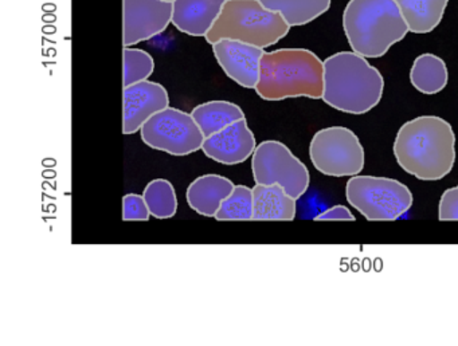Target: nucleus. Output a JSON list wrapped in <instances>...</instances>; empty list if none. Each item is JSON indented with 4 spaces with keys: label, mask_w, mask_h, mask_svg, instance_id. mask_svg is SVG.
Listing matches in <instances>:
<instances>
[{
    "label": "nucleus",
    "mask_w": 458,
    "mask_h": 346,
    "mask_svg": "<svg viewBox=\"0 0 458 346\" xmlns=\"http://www.w3.org/2000/svg\"><path fill=\"white\" fill-rule=\"evenodd\" d=\"M347 201L369 222H391L403 216L412 204L406 185L395 179L352 176L345 187Z\"/></svg>",
    "instance_id": "obj_6"
},
{
    "label": "nucleus",
    "mask_w": 458,
    "mask_h": 346,
    "mask_svg": "<svg viewBox=\"0 0 458 346\" xmlns=\"http://www.w3.org/2000/svg\"><path fill=\"white\" fill-rule=\"evenodd\" d=\"M235 185L232 180L219 174H205L187 188L189 206L203 216H216L222 201L229 198Z\"/></svg>",
    "instance_id": "obj_15"
},
{
    "label": "nucleus",
    "mask_w": 458,
    "mask_h": 346,
    "mask_svg": "<svg viewBox=\"0 0 458 346\" xmlns=\"http://www.w3.org/2000/svg\"><path fill=\"white\" fill-rule=\"evenodd\" d=\"M191 115L206 139L245 118L242 109L229 101H210L198 105Z\"/></svg>",
    "instance_id": "obj_18"
},
{
    "label": "nucleus",
    "mask_w": 458,
    "mask_h": 346,
    "mask_svg": "<svg viewBox=\"0 0 458 346\" xmlns=\"http://www.w3.org/2000/svg\"><path fill=\"white\" fill-rule=\"evenodd\" d=\"M211 46L214 56L227 77L242 88L256 89L264 48L232 39L218 40Z\"/></svg>",
    "instance_id": "obj_12"
},
{
    "label": "nucleus",
    "mask_w": 458,
    "mask_h": 346,
    "mask_svg": "<svg viewBox=\"0 0 458 346\" xmlns=\"http://www.w3.org/2000/svg\"><path fill=\"white\" fill-rule=\"evenodd\" d=\"M343 27L352 51L366 58L385 55L410 31L395 0H350Z\"/></svg>",
    "instance_id": "obj_4"
},
{
    "label": "nucleus",
    "mask_w": 458,
    "mask_h": 346,
    "mask_svg": "<svg viewBox=\"0 0 458 346\" xmlns=\"http://www.w3.org/2000/svg\"><path fill=\"white\" fill-rule=\"evenodd\" d=\"M170 104L167 90L160 83L143 80L123 91V131L133 134L157 113Z\"/></svg>",
    "instance_id": "obj_11"
},
{
    "label": "nucleus",
    "mask_w": 458,
    "mask_h": 346,
    "mask_svg": "<svg viewBox=\"0 0 458 346\" xmlns=\"http://www.w3.org/2000/svg\"><path fill=\"white\" fill-rule=\"evenodd\" d=\"M410 80L420 93L428 96L439 93L449 80L446 63L434 54H422L412 63Z\"/></svg>",
    "instance_id": "obj_19"
},
{
    "label": "nucleus",
    "mask_w": 458,
    "mask_h": 346,
    "mask_svg": "<svg viewBox=\"0 0 458 346\" xmlns=\"http://www.w3.org/2000/svg\"><path fill=\"white\" fill-rule=\"evenodd\" d=\"M256 91L267 101L296 97L323 98L324 62L305 48H280L265 53Z\"/></svg>",
    "instance_id": "obj_3"
},
{
    "label": "nucleus",
    "mask_w": 458,
    "mask_h": 346,
    "mask_svg": "<svg viewBox=\"0 0 458 346\" xmlns=\"http://www.w3.org/2000/svg\"><path fill=\"white\" fill-rule=\"evenodd\" d=\"M165 2L174 3V2H175V0H165Z\"/></svg>",
    "instance_id": "obj_27"
},
{
    "label": "nucleus",
    "mask_w": 458,
    "mask_h": 346,
    "mask_svg": "<svg viewBox=\"0 0 458 346\" xmlns=\"http://www.w3.org/2000/svg\"><path fill=\"white\" fill-rule=\"evenodd\" d=\"M410 31L428 34L442 21L449 0H395Z\"/></svg>",
    "instance_id": "obj_17"
},
{
    "label": "nucleus",
    "mask_w": 458,
    "mask_h": 346,
    "mask_svg": "<svg viewBox=\"0 0 458 346\" xmlns=\"http://www.w3.org/2000/svg\"><path fill=\"white\" fill-rule=\"evenodd\" d=\"M383 89L379 70L355 51H342L324 61L323 99L334 109L364 114L379 104Z\"/></svg>",
    "instance_id": "obj_2"
},
{
    "label": "nucleus",
    "mask_w": 458,
    "mask_h": 346,
    "mask_svg": "<svg viewBox=\"0 0 458 346\" xmlns=\"http://www.w3.org/2000/svg\"><path fill=\"white\" fill-rule=\"evenodd\" d=\"M296 216V198L280 184H256L253 188V220H284Z\"/></svg>",
    "instance_id": "obj_16"
},
{
    "label": "nucleus",
    "mask_w": 458,
    "mask_h": 346,
    "mask_svg": "<svg viewBox=\"0 0 458 346\" xmlns=\"http://www.w3.org/2000/svg\"><path fill=\"white\" fill-rule=\"evenodd\" d=\"M316 222H328V220H347V222H353L355 216L352 212L345 206H335L332 208L327 209L323 214L318 215L315 217Z\"/></svg>",
    "instance_id": "obj_26"
},
{
    "label": "nucleus",
    "mask_w": 458,
    "mask_h": 346,
    "mask_svg": "<svg viewBox=\"0 0 458 346\" xmlns=\"http://www.w3.org/2000/svg\"><path fill=\"white\" fill-rule=\"evenodd\" d=\"M256 148V139L245 118L208 137L202 145V150L208 158L226 165L248 160Z\"/></svg>",
    "instance_id": "obj_13"
},
{
    "label": "nucleus",
    "mask_w": 458,
    "mask_h": 346,
    "mask_svg": "<svg viewBox=\"0 0 458 346\" xmlns=\"http://www.w3.org/2000/svg\"><path fill=\"white\" fill-rule=\"evenodd\" d=\"M149 215L144 196L130 193L123 198V220L125 222H147Z\"/></svg>",
    "instance_id": "obj_24"
},
{
    "label": "nucleus",
    "mask_w": 458,
    "mask_h": 346,
    "mask_svg": "<svg viewBox=\"0 0 458 346\" xmlns=\"http://www.w3.org/2000/svg\"><path fill=\"white\" fill-rule=\"evenodd\" d=\"M256 184H280L292 198H300L310 187L307 166L283 142H261L251 161Z\"/></svg>",
    "instance_id": "obj_8"
},
{
    "label": "nucleus",
    "mask_w": 458,
    "mask_h": 346,
    "mask_svg": "<svg viewBox=\"0 0 458 346\" xmlns=\"http://www.w3.org/2000/svg\"><path fill=\"white\" fill-rule=\"evenodd\" d=\"M174 3L165 0H123L124 47L151 39L173 21Z\"/></svg>",
    "instance_id": "obj_10"
},
{
    "label": "nucleus",
    "mask_w": 458,
    "mask_h": 346,
    "mask_svg": "<svg viewBox=\"0 0 458 346\" xmlns=\"http://www.w3.org/2000/svg\"><path fill=\"white\" fill-rule=\"evenodd\" d=\"M148 147L174 156H186L202 149L206 137L189 113L167 107L152 115L140 129Z\"/></svg>",
    "instance_id": "obj_9"
},
{
    "label": "nucleus",
    "mask_w": 458,
    "mask_h": 346,
    "mask_svg": "<svg viewBox=\"0 0 458 346\" xmlns=\"http://www.w3.org/2000/svg\"><path fill=\"white\" fill-rule=\"evenodd\" d=\"M313 166L326 176H356L364 168V149L352 131L344 126L321 129L310 145Z\"/></svg>",
    "instance_id": "obj_7"
},
{
    "label": "nucleus",
    "mask_w": 458,
    "mask_h": 346,
    "mask_svg": "<svg viewBox=\"0 0 458 346\" xmlns=\"http://www.w3.org/2000/svg\"><path fill=\"white\" fill-rule=\"evenodd\" d=\"M219 222L229 220H253V188L245 185H235L229 198L222 201L216 214Z\"/></svg>",
    "instance_id": "obj_22"
},
{
    "label": "nucleus",
    "mask_w": 458,
    "mask_h": 346,
    "mask_svg": "<svg viewBox=\"0 0 458 346\" xmlns=\"http://www.w3.org/2000/svg\"><path fill=\"white\" fill-rule=\"evenodd\" d=\"M226 0H175L173 24L184 34L206 37L213 29Z\"/></svg>",
    "instance_id": "obj_14"
},
{
    "label": "nucleus",
    "mask_w": 458,
    "mask_h": 346,
    "mask_svg": "<svg viewBox=\"0 0 458 346\" xmlns=\"http://www.w3.org/2000/svg\"><path fill=\"white\" fill-rule=\"evenodd\" d=\"M143 196L149 212L157 219H168L176 214L178 200L175 188L168 180H152L144 190Z\"/></svg>",
    "instance_id": "obj_21"
},
{
    "label": "nucleus",
    "mask_w": 458,
    "mask_h": 346,
    "mask_svg": "<svg viewBox=\"0 0 458 346\" xmlns=\"http://www.w3.org/2000/svg\"><path fill=\"white\" fill-rule=\"evenodd\" d=\"M394 156L399 166L417 179H444L455 161L452 125L437 115H420L403 123L394 142Z\"/></svg>",
    "instance_id": "obj_1"
},
{
    "label": "nucleus",
    "mask_w": 458,
    "mask_h": 346,
    "mask_svg": "<svg viewBox=\"0 0 458 346\" xmlns=\"http://www.w3.org/2000/svg\"><path fill=\"white\" fill-rule=\"evenodd\" d=\"M123 80L124 88L143 82L154 72V58L147 51L125 47L123 51Z\"/></svg>",
    "instance_id": "obj_23"
},
{
    "label": "nucleus",
    "mask_w": 458,
    "mask_h": 346,
    "mask_svg": "<svg viewBox=\"0 0 458 346\" xmlns=\"http://www.w3.org/2000/svg\"><path fill=\"white\" fill-rule=\"evenodd\" d=\"M438 217L441 222L458 220V185L444 192L439 200Z\"/></svg>",
    "instance_id": "obj_25"
},
{
    "label": "nucleus",
    "mask_w": 458,
    "mask_h": 346,
    "mask_svg": "<svg viewBox=\"0 0 458 346\" xmlns=\"http://www.w3.org/2000/svg\"><path fill=\"white\" fill-rule=\"evenodd\" d=\"M289 29L281 13L267 10L259 0H226L205 38L210 45L232 39L265 48L286 37Z\"/></svg>",
    "instance_id": "obj_5"
},
{
    "label": "nucleus",
    "mask_w": 458,
    "mask_h": 346,
    "mask_svg": "<svg viewBox=\"0 0 458 346\" xmlns=\"http://www.w3.org/2000/svg\"><path fill=\"white\" fill-rule=\"evenodd\" d=\"M267 10L281 13L289 26H304L323 15L332 0H259Z\"/></svg>",
    "instance_id": "obj_20"
}]
</instances>
